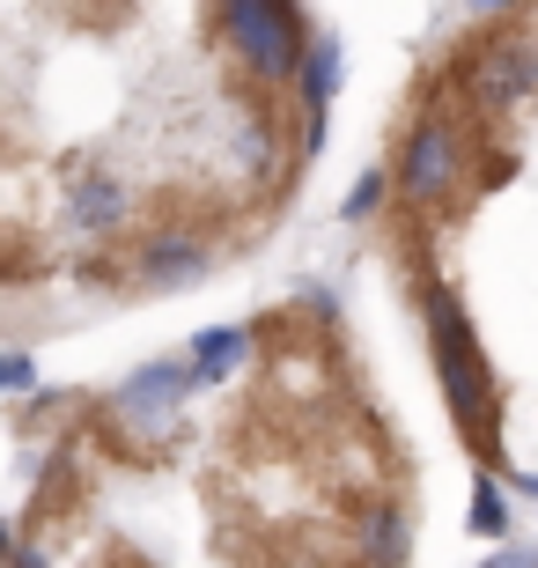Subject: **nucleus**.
Segmentation results:
<instances>
[{
  "label": "nucleus",
  "mask_w": 538,
  "mask_h": 568,
  "mask_svg": "<svg viewBox=\"0 0 538 568\" xmlns=\"http://www.w3.org/2000/svg\"><path fill=\"white\" fill-rule=\"evenodd\" d=\"M420 317H428V347H435V377H443V399H450L457 428L479 458H501V428H495V377H487V355L473 339V317L457 303L450 281H420Z\"/></svg>",
  "instance_id": "1"
},
{
  "label": "nucleus",
  "mask_w": 538,
  "mask_h": 568,
  "mask_svg": "<svg viewBox=\"0 0 538 568\" xmlns=\"http://www.w3.org/2000/svg\"><path fill=\"white\" fill-rule=\"evenodd\" d=\"M450 89L465 97L473 119H501L509 104L538 97V30L531 22H501L495 38L465 44V60L450 67Z\"/></svg>",
  "instance_id": "2"
},
{
  "label": "nucleus",
  "mask_w": 538,
  "mask_h": 568,
  "mask_svg": "<svg viewBox=\"0 0 538 568\" xmlns=\"http://www.w3.org/2000/svg\"><path fill=\"white\" fill-rule=\"evenodd\" d=\"M392 185L406 207H450L465 200L473 185V133L465 119H414V133L398 141V163H392Z\"/></svg>",
  "instance_id": "3"
},
{
  "label": "nucleus",
  "mask_w": 538,
  "mask_h": 568,
  "mask_svg": "<svg viewBox=\"0 0 538 568\" xmlns=\"http://www.w3.org/2000/svg\"><path fill=\"white\" fill-rule=\"evenodd\" d=\"M222 38L229 60L251 89H295V67H303V16L281 8V0H236L222 8Z\"/></svg>",
  "instance_id": "4"
},
{
  "label": "nucleus",
  "mask_w": 538,
  "mask_h": 568,
  "mask_svg": "<svg viewBox=\"0 0 538 568\" xmlns=\"http://www.w3.org/2000/svg\"><path fill=\"white\" fill-rule=\"evenodd\" d=\"M185 392H192V369L177 355L133 369V377L119 384V399H111V443L133 450V458H155V450L177 436V406H185Z\"/></svg>",
  "instance_id": "5"
},
{
  "label": "nucleus",
  "mask_w": 538,
  "mask_h": 568,
  "mask_svg": "<svg viewBox=\"0 0 538 568\" xmlns=\"http://www.w3.org/2000/svg\"><path fill=\"white\" fill-rule=\"evenodd\" d=\"M214 266V244L200 230H185V222H148L141 236H133V252H125V274L141 281V288H192V281H207Z\"/></svg>",
  "instance_id": "6"
},
{
  "label": "nucleus",
  "mask_w": 538,
  "mask_h": 568,
  "mask_svg": "<svg viewBox=\"0 0 538 568\" xmlns=\"http://www.w3.org/2000/svg\"><path fill=\"white\" fill-rule=\"evenodd\" d=\"M60 222L89 244H111V236L133 222V185H125L119 170H74L60 185Z\"/></svg>",
  "instance_id": "7"
},
{
  "label": "nucleus",
  "mask_w": 538,
  "mask_h": 568,
  "mask_svg": "<svg viewBox=\"0 0 538 568\" xmlns=\"http://www.w3.org/2000/svg\"><path fill=\"white\" fill-rule=\"evenodd\" d=\"M347 561L354 568H406L414 561V517H406V503H362L347 525Z\"/></svg>",
  "instance_id": "8"
},
{
  "label": "nucleus",
  "mask_w": 538,
  "mask_h": 568,
  "mask_svg": "<svg viewBox=\"0 0 538 568\" xmlns=\"http://www.w3.org/2000/svg\"><path fill=\"white\" fill-rule=\"evenodd\" d=\"M244 347H251V333H244V325H207V333L192 339V355H185L192 384H222L229 369L244 362Z\"/></svg>",
  "instance_id": "9"
},
{
  "label": "nucleus",
  "mask_w": 538,
  "mask_h": 568,
  "mask_svg": "<svg viewBox=\"0 0 538 568\" xmlns=\"http://www.w3.org/2000/svg\"><path fill=\"white\" fill-rule=\"evenodd\" d=\"M473 531H479V539H501V531H509V509H501V487L495 480L473 487Z\"/></svg>",
  "instance_id": "10"
},
{
  "label": "nucleus",
  "mask_w": 538,
  "mask_h": 568,
  "mask_svg": "<svg viewBox=\"0 0 538 568\" xmlns=\"http://www.w3.org/2000/svg\"><path fill=\"white\" fill-rule=\"evenodd\" d=\"M30 377H38V369H30V355H22V347H8V355H0V392H30Z\"/></svg>",
  "instance_id": "11"
},
{
  "label": "nucleus",
  "mask_w": 538,
  "mask_h": 568,
  "mask_svg": "<svg viewBox=\"0 0 538 568\" xmlns=\"http://www.w3.org/2000/svg\"><path fill=\"white\" fill-rule=\"evenodd\" d=\"M376 200H384V178H362V185L347 192V222H362V214H376Z\"/></svg>",
  "instance_id": "12"
},
{
  "label": "nucleus",
  "mask_w": 538,
  "mask_h": 568,
  "mask_svg": "<svg viewBox=\"0 0 538 568\" xmlns=\"http://www.w3.org/2000/svg\"><path fill=\"white\" fill-rule=\"evenodd\" d=\"M0 568H52V561H44V554H38V547H22V539H16V547L0 554Z\"/></svg>",
  "instance_id": "13"
},
{
  "label": "nucleus",
  "mask_w": 538,
  "mask_h": 568,
  "mask_svg": "<svg viewBox=\"0 0 538 568\" xmlns=\"http://www.w3.org/2000/svg\"><path fill=\"white\" fill-rule=\"evenodd\" d=\"M487 568H538V554H517V547H509V554H495Z\"/></svg>",
  "instance_id": "14"
}]
</instances>
